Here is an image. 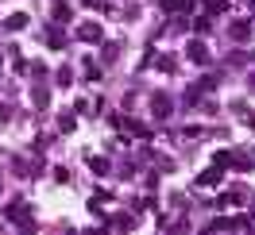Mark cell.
<instances>
[{"instance_id":"1","label":"cell","mask_w":255,"mask_h":235,"mask_svg":"<svg viewBox=\"0 0 255 235\" xmlns=\"http://www.w3.org/2000/svg\"><path fill=\"white\" fill-rule=\"evenodd\" d=\"M186 58L197 62V66H209V62H213V54H209V47L201 43V39H190V43H186Z\"/></svg>"},{"instance_id":"2","label":"cell","mask_w":255,"mask_h":235,"mask_svg":"<svg viewBox=\"0 0 255 235\" xmlns=\"http://www.w3.org/2000/svg\"><path fill=\"white\" fill-rule=\"evenodd\" d=\"M8 220H12V224H19V228H31V208H27L23 201H16L12 208H8Z\"/></svg>"},{"instance_id":"3","label":"cell","mask_w":255,"mask_h":235,"mask_svg":"<svg viewBox=\"0 0 255 235\" xmlns=\"http://www.w3.org/2000/svg\"><path fill=\"white\" fill-rule=\"evenodd\" d=\"M101 35H105V31H101V23H93V19L78 27V39H81V43H101Z\"/></svg>"},{"instance_id":"4","label":"cell","mask_w":255,"mask_h":235,"mask_svg":"<svg viewBox=\"0 0 255 235\" xmlns=\"http://www.w3.org/2000/svg\"><path fill=\"white\" fill-rule=\"evenodd\" d=\"M252 19H236V23H232V27H228V35H232V39H236V43H244V39H252Z\"/></svg>"},{"instance_id":"5","label":"cell","mask_w":255,"mask_h":235,"mask_svg":"<svg viewBox=\"0 0 255 235\" xmlns=\"http://www.w3.org/2000/svg\"><path fill=\"white\" fill-rule=\"evenodd\" d=\"M197 185H201V189H213V185H221V166H213V170H205L201 177H197Z\"/></svg>"},{"instance_id":"6","label":"cell","mask_w":255,"mask_h":235,"mask_svg":"<svg viewBox=\"0 0 255 235\" xmlns=\"http://www.w3.org/2000/svg\"><path fill=\"white\" fill-rule=\"evenodd\" d=\"M151 108H155L159 120H166V116H170V96H151Z\"/></svg>"},{"instance_id":"7","label":"cell","mask_w":255,"mask_h":235,"mask_svg":"<svg viewBox=\"0 0 255 235\" xmlns=\"http://www.w3.org/2000/svg\"><path fill=\"white\" fill-rule=\"evenodd\" d=\"M193 0H162V12H190Z\"/></svg>"},{"instance_id":"8","label":"cell","mask_w":255,"mask_h":235,"mask_svg":"<svg viewBox=\"0 0 255 235\" xmlns=\"http://www.w3.org/2000/svg\"><path fill=\"white\" fill-rule=\"evenodd\" d=\"M47 47H54V50H62V47H66V35L58 31V27H47Z\"/></svg>"},{"instance_id":"9","label":"cell","mask_w":255,"mask_h":235,"mask_svg":"<svg viewBox=\"0 0 255 235\" xmlns=\"http://www.w3.org/2000/svg\"><path fill=\"white\" fill-rule=\"evenodd\" d=\"M89 170H93V173H109V158H89Z\"/></svg>"},{"instance_id":"10","label":"cell","mask_w":255,"mask_h":235,"mask_svg":"<svg viewBox=\"0 0 255 235\" xmlns=\"http://www.w3.org/2000/svg\"><path fill=\"white\" fill-rule=\"evenodd\" d=\"M8 27H12V31H23V27H27V16H23V12L8 16Z\"/></svg>"},{"instance_id":"11","label":"cell","mask_w":255,"mask_h":235,"mask_svg":"<svg viewBox=\"0 0 255 235\" xmlns=\"http://www.w3.org/2000/svg\"><path fill=\"white\" fill-rule=\"evenodd\" d=\"M85 78H89V81H101V66H97L93 58H85Z\"/></svg>"},{"instance_id":"12","label":"cell","mask_w":255,"mask_h":235,"mask_svg":"<svg viewBox=\"0 0 255 235\" xmlns=\"http://www.w3.org/2000/svg\"><path fill=\"white\" fill-rule=\"evenodd\" d=\"M205 8H209V16H221V12H228V0H209Z\"/></svg>"},{"instance_id":"13","label":"cell","mask_w":255,"mask_h":235,"mask_svg":"<svg viewBox=\"0 0 255 235\" xmlns=\"http://www.w3.org/2000/svg\"><path fill=\"white\" fill-rule=\"evenodd\" d=\"M213 166H221V170H228V166H232V155H228V151H217V158H213Z\"/></svg>"},{"instance_id":"14","label":"cell","mask_w":255,"mask_h":235,"mask_svg":"<svg viewBox=\"0 0 255 235\" xmlns=\"http://www.w3.org/2000/svg\"><path fill=\"white\" fill-rule=\"evenodd\" d=\"M116 54H120V47H116V43H109V47H105V62H116Z\"/></svg>"},{"instance_id":"15","label":"cell","mask_w":255,"mask_h":235,"mask_svg":"<svg viewBox=\"0 0 255 235\" xmlns=\"http://www.w3.org/2000/svg\"><path fill=\"white\" fill-rule=\"evenodd\" d=\"M70 81H74V74H70V66H62L58 70V85H70Z\"/></svg>"},{"instance_id":"16","label":"cell","mask_w":255,"mask_h":235,"mask_svg":"<svg viewBox=\"0 0 255 235\" xmlns=\"http://www.w3.org/2000/svg\"><path fill=\"white\" fill-rule=\"evenodd\" d=\"M58 127H62V131H74V127H78V120H74V116H62V120H58Z\"/></svg>"},{"instance_id":"17","label":"cell","mask_w":255,"mask_h":235,"mask_svg":"<svg viewBox=\"0 0 255 235\" xmlns=\"http://www.w3.org/2000/svg\"><path fill=\"white\" fill-rule=\"evenodd\" d=\"M54 181H58V185H66V181H70V170H62V166H58V170H54Z\"/></svg>"},{"instance_id":"18","label":"cell","mask_w":255,"mask_h":235,"mask_svg":"<svg viewBox=\"0 0 255 235\" xmlns=\"http://www.w3.org/2000/svg\"><path fill=\"white\" fill-rule=\"evenodd\" d=\"M112 228H131V216H112Z\"/></svg>"},{"instance_id":"19","label":"cell","mask_w":255,"mask_h":235,"mask_svg":"<svg viewBox=\"0 0 255 235\" xmlns=\"http://www.w3.org/2000/svg\"><path fill=\"white\" fill-rule=\"evenodd\" d=\"M0 62H4V54H0Z\"/></svg>"}]
</instances>
